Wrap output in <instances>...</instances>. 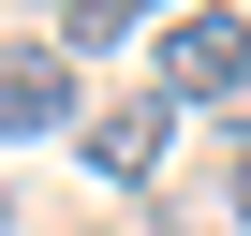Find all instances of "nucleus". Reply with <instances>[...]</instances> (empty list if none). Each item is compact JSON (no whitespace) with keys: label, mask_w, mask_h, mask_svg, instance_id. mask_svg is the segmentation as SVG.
<instances>
[{"label":"nucleus","mask_w":251,"mask_h":236,"mask_svg":"<svg viewBox=\"0 0 251 236\" xmlns=\"http://www.w3.org/2000/svg\"><path fill=\"white\" fill-rule=\"evenodd\" d=\"M163 15V0H59V59H103V45H133Z\"/></svg>","instance_id":"obj_4"},{"label":"nucleus","mask_w":251,"mask_h":236,"mask_svg":"<svg viewBox=\"0 0 251 236\" xmlns=\"http://www.w3.org/2000/svg\"><path fill=\"white\" fill-rule=\"evenodd\" d=\"M74 59L59 45H15V59H0V148H15V133H74Z\"/></svg>","instance_id":"obj_3"},{"label":"nucleus","mask_w":251,"mask_h":236,"mask_svg":"<svg viewBox=\"0 0 251 236\" xmlns=\"http://www.w3.org/2000/svg\"><path fill=\"white\" fill-rule=\"evenodd\" d=\"M222 207H236V221H251V148H236V177H222Z\"/></svg>","instance_id":"obj_5"},{"label":"nucleus","mask_w":251,"mask_h":236,"mask_svg":"<svg viewBox=\"0 0 251 236\" xmlns=\"http://www.w3.org/2000/svg\"><path fill=\"white\" fill-rule=\"evenodd\" d=\"M74 148H89V177H163V148H177V103H163V89H133V103H89V118H74Z\"/></svg>","instance_id":"obj_2"},{"label":"nucleus","mask_w":251,"mask_h":236,"mask_svg":"<svg viewBox=\"0 0 251 236\" xmlns=\"http://www.w3.org/2000/svg\"><path fill=\"white\" fill-rule=\"evenodd\" d=\"M163 103H207V118H236L251 103V15H163Z\"/></svg>","instance_id":"obj_1"}]
</instances>
